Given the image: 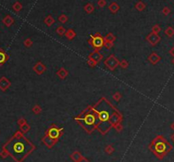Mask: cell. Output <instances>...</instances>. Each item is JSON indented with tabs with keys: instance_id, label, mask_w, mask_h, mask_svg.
<instances>
[{
	"instance_id": "1",
	"label": "cell",
	"mask_w": 174,
	"mask_h": 162,
	"mask_svg": "<svg viewBox=\"0 0 174 162\" xmlns=\"http://www.w3.org/2000/svg\"><path fill=\"white\" fill-rule=\"evenodd\" d=\"M93 109L98 116L97 130L103 136L107 134L116 124L121 122L123 120L122 114L104 97L93 105Z\"/></svg>"
},
{
	"instance_id": "2",
	"label": "cell",
	"mask_w": 174,
	"mask_h": 162,
	"mask_svg": "<svg viewBox=\"0 0 174 162\" xmlns=\"http://www.w3.org/2000/svg\"><path fill=\"white\" fill-rule=\"evenodd\" d=\"M23 134L20 131H17L3 146L15 162H23L36 149V146Z\"/></svg>"
},
{
	"instance_id": "3",
	"label": "cell",
	"mask_w": 174,
	"mask_h": 162,
	"mask_svg": "<svg viewBox=\"0 0 174 162\" xmlns=\"http://www.w3.org/2000/svg\"><path fill=\"white\" fill-rule=\"evenodd\" d=\"M74 120L76 122L81 126L87 133H92L94 130H97L98 127V116L93 106L88 105L79 115H77Z\"/></svg>"
},
{
	"instance_id": "4",
	"label": "cell",
	"mask_w": 174,
	"mask_h": 162,
	"mask_svg": "<svg viewBox=\"0 0 174 162\" xmlns=\"http://www.w3.org/2000/svg\"><path fill=\"white\" fill-rule=\"evenodd\" d=\"M149 150L158 160H163L173 150V145L162 136H156L150 144Z\"/></svg>"
},
{
	"instance_id": "5",
	"label": "cell",
	"mask_w": 174,
	"mask_h": 162,
	"mask_svg": "<svg viewBox=\"0 0 174 162\" xmlns=\"http://www.w3.org/2000/svg\"><path fill=\"white\" fill-rule=\"evenodd\" d=\"M87 43L94 50L99 51L102 48H104L105 40L104 37H103L99 32H96L90 37V38L87 40Z\"/></svg>"
},
{
	"instance_id": "6",
	"label": "cell",
	"mask_w": 174,
	"mask_h": 162,
	"mask_svg": "<svg viewBox=\"0 0 174 162\" xmlns=\"http://www.w3.org/2000/svg\"><path fill=\"white\" fill-rule=\"evenodd\" d=\"M64 133V128L63 127H59L56 124H52L46 131H45V135L54 138V139H60V137Z\"/></svg>"
},
{
	"instance_id": "7",
	"label": "cell",
	"mask_w": 174,
	"mask_h": 162,
	"mask_svg": "<svg viewBox=\"0 0 174 162\" xmlns=\"http://www.w3.org/2000/svg\"><path fill=\"white\" fill-rule=\"evenodd\" d=\"M104 64L108 70L113 71L119 66L120 60L114 54H110L108 58L105 59V60L104 61Z\"/></svg>"
},
{
	"instance_id": "8",
	"label": "cell",
	"mask_w": 174,
	"mask_h": 162,
	"mask_svg": "<svg viewBox=\"0 0 174 162\" xmlns=\"http://www.w3.org/2000/svg\"><path fill=\"white\" fill-rule=\"evenodd\" d=\"M146 41L151 45V46H156L161 42V37L158 34L150 32L146 36Z\"/></svg>"
},
{
	"instance_id": "9",
	"label": "cell",
	"mask_w": 174,
	"mask_h": 162,
	"mask_svg": "<svg viewBox=\"0 0 174 162\" xmlns=\"http://www.w3.org/2000/svg\"><path fill=\"white\" fill-rule=\"evenodd\" d=\"M59 142L58 139H54L47 135H44L42 138V143L48 148V149H52L54 148V145H56V144Z\"/></svg>"
},
{
	"instance_id": "10",
	"label": "cell",
	"mask_w": 174,
	"mask_h": 162,
	"mask_svg": "<svg viewBox=\"0 0 174 162\" xmlns=\"http://www.w3.org/2000/svg\"><path fill=\"white\" fill-rule=\"evenodd\" d=\"M32 70H33V71H34L35 73H37V75H42V74H43V73L46 71L47 67H46V66H45L43 62L38 61V62H37V63L33 66Z\"/></svg>"
},
{
	"instance_id": "11",
	"label": "cell",
	"mask_w": 174,
	"mask_h": 162,
	"mask_svg": "<svg viewBox=\"0 0 174 162\" xmlns=\"http://www.w3.org/2000/svg\"><path fill=\"white\" fill-rule=\"evenodd\" d=\"M87 58L93 60L95 61L97 64H98V63L103 60L104 56H103V54H102L98 50H93L92 53H90V54H88V57H87Z\"/></svg>"
},
{
	"instance_id": "12",
	"label": "cell",
	"mask_w": 174,
	"mask_h": 162,
	"mask_svg": "<svg viewBox=\"0 0 174 162\" xmlns=\"http://www.w3.org/2000/svg\"><path fill=\"white\" fill-rule=\"evenodd\" d=\"M161 60H162V57L156 52H152L148 57V61L153 66L157 65Z\"/></svg>"
},
{
	"instance_id": "13",
	"label": "cell",
	"mask_w": 174,
	"mask_h": 162,
	"mask_svg": "<svg viewBox=\"0 0 174 162\" xmlns=\"http://www.w3.org/2000/svg\"><path fill=\"white\" fill-rule=\"evenodd\" d=\"M11 87V81H9L6 77H2L0 78V90L5 92Z\"/></svg>"
},
{
	"instance_id": "14",
	"label": "cell",
	"mask_w": 174,
	"mask_h": 162,
	"mask_svg": "<svg viewBox=\"0 0 174 162\" xmlns=\"http://www.w3.org/2000/svg\"><path fill=\"white\" fill-rule=\"evenodd\" d=\"M56 75H57V77H58L60 80H65V79L68 77L69 71H68L65 67H61V68H60V69L57 71Z\"/></svg>"
},
{
	"instance_id": "15",
	"label": "cell",
	"mask_w": 174,
	"mask_h": 162,
	"mask_svg": "<svg viewBox=\"0 0 174 162\" xmlns=\"http://www.w3.org/2000/svg\"><path fill=\"white\" fill-rule=\"evenodd\" d=\"M9 54L3 49H0V66H3L9 60Z\"/></svg>"
},
{
	"instance_id": "16",
	"label": "cell",
	"mask_w": 174,
	"mask_h": 162,
	"mask_svg": "<svg viewBox=\"0 0 174 162\" xmlns=\"http://www.w3.org/2000/svg\"><path fill=\"white\" fill-rule=\"evenodd\" d=\"M83 155L79 152V151H74L72 154H71L70 158L72 159V161L73 162H79L82 158H83Z\"/></svg>"
},
{
	"instance_id": "17",
	"label": "cell",
	"mask_w": 174,
	"mask_h": 162,
	"mask_svg": "<svg viewBox=\"0 0 174 162\" xmlns=\"http://www.w3.org/2000/svg\"><path fill=\"white\" fill-rule=\"evenodd\" d=\"M3 23L7 26V27H10L14 23V20L13 17H11L9 14H7L3 19Z\"/></svg>"
},
{
	"instance_id": "18",
	"label": "cell",
	"mask_w": 174,
	"mask_h": 162,
	"mask_svg": "<svg viewBox=\"0 0 174 162\" xmlns=\"http://www.w3.org/2000/svg\"><path fill=\"white\" fill-rule=\"evenodd\" d=\"M109 10L112 13V14H116L119 10H120V6L116 2H112L110 3V4L108 7Z\"/></svg>"
},
{
	"instance_id": "19",
	"label": "cell",
	"mask_w": 174,
	"mask_h": 162,
	"mask_svg": "<svg viewBox=\"0 0 174 162\" xmlns=\"http://www.w3.org/2000/svg\"><path fill=\"white\" fill-rule=\"evenodd\" d=\"M65 37H66L68 40L72 41V40H73V39L77 37V33H76V31H75L73 29H68V30L66 31V34H65Z\"/></svg>"
},
{
	"instance_id": "20",
	"label": "cell",
	"mask_w": 174,
	"mask_h": 162,
	"mask_svg": "<svg viewBox=\"0 0 174 162\" xmlns=\"http://www.w3.org/2000/svg\"><path fill=\"white\" fill-rule=\"evenodd\" d=\"M116 37L112 32H109V33L106 34L105 37H104L105 42H109V43H114V42L116 41Z\"/></svg>"
},
{
	"instance_id": "21",
	"label": "cell",
	"mask_w": 174,
	"mask_h": 162,
	"mask_svg": "<svg viewBox=\"0 0 174 162\" xmlns=\"http://www.w3.org/2000/svg\"><path fill=\"white\" fill-rule=\"evenodd\" d=\"M55 20L52 15H48L45 19H44V23L47 26H51L53 24H54Z\"/></svg>"
},
{
	"instance_id": "22",
	"label": "cell",
	"mask_w": 174,
	"mask_h": 162,
	"mask_svg": "<svg viewBox=\"0 0 174 162\" xmlns=\"http://www.w3.org/2000/svg\"><path fill=\"white\" fill-rule=\"evenodd\" d=\"M135 9H137V10H139V11H144L145 9H146V4L144 3V2H142V1H139V2H137L136 3V4H135Z\"/></svg>"
},
{
	"instance_id": "23",
	"label": "cell",
	"mask_w": 174,
	"mask_h": 162,
	"mask_svg": "<svg viewBox=\"0 0 174 162\" xmlns=\"http://www.w3.org/2000/svg\"><path fill=\"white\" fill-rule=\"evenodd\" d=\"M84 11L87 13V14H92L93 11H94V6L93 3H87V4L84 5Z\"/></svg>"
},
{
	"instance_id": "24",
	"label": "cell",
	"mask_w": 174,
	"mask_h": 162,
	"mask_svg": "<svg viewBox=\"0 0 174 162\" xmlns=\"http://www.w3.org/2000/svg\"><path fill=\"white\" fill-rule=\"evenodd\" d=\"M164 32L169 38H172L174 36V28L172 26H167Z\"/></svg>"
},
{
	"instance_id": "25",
	"label": "cell",
	"mask_w": 174,
	"mask_h": 162,
	"mask_svg": "<svg viewBox=\"0 0 174 162\" xmlns=\"http://www.w3.org/2000/svg\"><path fill=\"white\" fill-rule=\"evenodd\" d=\"M12 8H13V9H14V11H15V12H20V11L22 9L23 6H22L21 3H20V2H18V1H16V2H15L14 4H13Z\"/></svg>"
},
{
	"instance_id": "26",
	"label": "cell",
	"mask_w": 174,
	"mask_h": 162,
	"mask_svg": "<svg viewBox=\"0 0 174 162\" xmlns=\"http://www.w3.org/2000/svg\"><path fill=\"white\" fill-rule=\"evenodd\" d=\"M66 32V30L65 29V27H64L63 26H59L56 28V33H57L59 36H60V37L65 36Z\"/></svg>"
},
{
	"instance_id": "27",
	"label": "cell",
	"mask_w": 174,
	"mask_h": 162,
	"mask_svg": "<svg viewBox=\"0 0 174 162\" xmlns=\"http://www.w3.org/2000/svg\"><path fill=\"white\" fill-rule=\"evenodd\" d=\"M30 130H31V127H30V125L27 122L26 124H24L23 126L20 127V131L22 133H27Z\"/></svg>"
},
{
	"instance_id": "28",
	"label": "cell",
	"mask_w": 174,
	"mask_h": 162,
	"mask_svg": "<svg viewBox=\"0 0 174 162\" xmlns=\"http://www.w3.org/2000/svg\"><path fill=\"white\" fill-rule=\"evenodd\" d=\"M32 112H33L35 115H40V114L42 113V111H43L41 106L38 105V104H35V105L32 107Z\"/></svg>"
},
{
	"instance_id": "29",
	"label": "cell",
	"mask_w": 174,
	"mask_h": 162,
	"mask_svg": "<svg viewBox=\"0 0 174 162\" xmlns=\"http://www.w3.org/2000/svg\"><path fill=\"white\" fill-rule=\"evenodd\" d=\"M58 20L60 21V23L65 24V23H66L68 21V16L66 14H62L58 17Z\"/></svg>"
},
{
	"instance_id": "30",
	"label": "cell",
	"mask_w": 174,
	"mask_h": 162,
	"mask_svg": "<svg viewBox=\"0 0 174 162\" xmlns=\"http://www.w3.org/2000/svg\"><path fill=\"white\" fill-rule=\"evenodd\" d=\"M104 151H105V153L108 154V155H112V154L115 152V148L113 147V145L109 144V145H107V146L105 147Z\"/></svg>"
},
{
	"instance_id": "31",
	"label": "cell",
	"mask_w": 174,
	"mask_h": 162,
	"mask_svg": "<svg viewBox=\"0 0 174 162\" xmlns=\"http://www.w3.org/2000/svg\"><path fill=\"white\" fill-rule=\"evenodd\" d=\"M119 66L122 69H127L128 66H129V63L127 60L123 59L120 61V64H119Z\"/></svg>"
},
{
	"instance_id": "32",
	"label": "cell",
	"mask_w": 174,
	"mask_h": 162,
	"mask_svg": "<svg viewBox=\"0 0 174 162\" xmlns=\"http://www.w3.org/2000/svg\"><path fill=\"white\" fill-rule=\"evenodd\" d=\"M121 98H122V95H121V93L120 92H116L112 96L113 100L116 101V102H119L121 99Z\"/></svg>"
},
{
	"instance_id": "33",
	"label": "cell",
	"mask_w": 174,
	"mask_h": 162,
	"mask_svg": "<svg viewBox=\"0 0 174 162\" xmlns=\"http://www.w3.org/2000/svg\"><path fill=\"white\" fill-rule=\"evenodd\" d=\"M23 44H24V46L26 48H31L33 45V41L31 38H26V39L24 40Z\"/></svg>"
},
{
	"instance_id": "34",
	"label": "cell",
	"mask_w": 174,
	"mask_h": 162,
	"mask_svg": "<svg viewBox=\"0 0 174 162\" xmlns=\"http://www.w3.org/2000/svg\"><path fill=\"white\" fill-rule=\"evenodd\" d=\"M161 31H162V27H161L158 24H156V25H154V26H152L151 32L156 33V34H158Z\"/></svg>"
},
{
	"instance_id": "35",
	"label": "cell",
	"mask_w": 174,
	"mask_h": 162,
	"mask_svg": "<svg viewBox=\"0 0 174 162\" xmlns=\"http://www.w3.org/2000/svg\"><path fill=\"white\" fill-rule=\"evenodd\" d=\"M114 128H115V130L117 132H121L122 130H123V126H122V124H121V122H120V123H117V124H116L114 127H113Z\"/></svg>"
},
{
	"instance_id": "36",
	"label": "cell",
	"mask_w": 174,
	"mask_h": 162,
	"mask_svg": "<svg viewBox=\"0 0 174 162\" xmlns=\"http://www.w3.org/2000/svg\"><path fill=\"white\" fill-rule=\"evenodd\" d=\"M162 13L165 15V16H167L170 13H171V9H170V8L169 7H164L163 9H162Z\"/></svg>"
},
{
	"instance_id": "37",
	"label": "cell",
	"mask_w": 174,
	"mask_h": 162,
	"mask_svg": "<svg viewBox=\"0 0 174 162\" xmlns=\"http://www.w3.org/2000/svg\"><path fill=\"white\" fill-rule=\"evenodd\" d=\"M0 156L3 158V159H6L8 156H9V153L7 152V150H4L3 148L2 149V151H1V153H0Z\"/></svg>"
},
{
	"instance_id": "38",
	"label": "cell",
	"mask_w": 174,
	"mask_h": 162,
	"mask_svg": "<svg viewBox=\"0 0 174 162\" xmlns=\"http://www.w3.org/2000/svg\"><path fill=\"white\" fill-rule=\"evenodd\" d=\"M87 65L91 67V68H93V67H95L98 64L95 62V61H93V60H91V59H89V58H87Z\"/></svg>"
},
{
	"instance_id": "39",
	"label": "cell",
	"mask_w": 174,
	"mask_h": 162,
	"mask_svg": "<svg viewBox=\"0 0 174 162\" xmlns=\"http://www.w3.org/2000/svg\"><path fill=\"white\" fill-rule=\"evenodd\" d=\"M114 46V43H109V42H105L104 43V48H105L107 50H110Z\"/></svg>"
},
{
	"instance_id": "40",
	"label": "cell",
	"mask_w": 174,
	"mask_h": 162,
	"mask_svg": "<svg viewBox=\"0 0 174 162\" xmlns=\"http://www.w3.org/2000/svg\"><path fill=\"white\" fill-rule=\"evenodd\" d=\"M97 5L98 8H104L106 5V0H98Z\"/></svg>"
},
{
	"instance_id": "41",
	"label": "cell",
	"mask_w": 174,
	"mask_h": 162,
	"mask_svg": "<svg viewBox=\"0 0 174 162\" xmlns=\"http://www.w3.org/2000/svg\"><path fill=\"white\" fill-rule=\"evenodd\" d=\"M17 123H18V125L20 126V127H21V126H23L24 124H26V120L25 119V118H20L18 121H17Z\"/></svg>"
},
{
	"instance_id": "42",
	"label": "cell",
	"mask_w": 174,
	"mask_h": 162,
	"mask_svg": "<svg viewBox=\"0 0 174 162\" xmlns=\"http://www.w3.org/2000/svg\"><path fill=\"white\" fill-rule=\"evenodd\" d=\"M169 54L174 58V47H173V48L169 50Z\"/></svg>"
},
{
	"instance_id": "43",
	"label": "cell",
	"mask_w": 174,
	"mask_h": 162,
	"mask_svg": "<svg viewBox=\"0 0 174 162\" xmlns=\"http://www.w3.org/2000/svg\"><path fill=\"white\" fill-rule=\"evenodd\" d=\"M79 162H90V161H89V160H87L86 157H84V156H83V157L82 158V160H81V161H80Z\"/></svg>"
},
{
	"instance_id": "44",
	"label": "cell",
	"mask_w": 174,
	"mask_h": 162,
	"mask_svg": "<svg viewBox=\"0 0 174 162\" xmlns=\"http://www.w3.org/2000/svg\"><path fill=\"white\" fill-rule=\"evenodd\" d=\"M170 128H171L173 131H174V121L171 123V125H170Z\"/></svg>"
},
{
	"instance_id": "45",
	"label": "cell",
	"mask_w": 174,
	"mask_h": 162,
	"mask_svg": "<svg viewBox=\"0 0 174 162\" xmlns=\"http://www.w3.org/2000/svg\"><path fill=\"white\" fill-rule=\"evenodd\" d=\"M171 139H172V141L174 143V132L171 135Z\"/></svg>"
},
{
	"instance_id": "46",
	"label": "cell",
	"mask_w": 174,
	"mask_h": 162,
	"mask_svg": "<svg viewBox=\"0 0 174 162\" xmlns=\"http://www.w3.org/2000/svg\"><path fill=\"white\" fill-rule=\"evenodd\" d=\"M172 63H173V65H174V58H173V60H172Z\"/></svg>"
}]
</instances>
